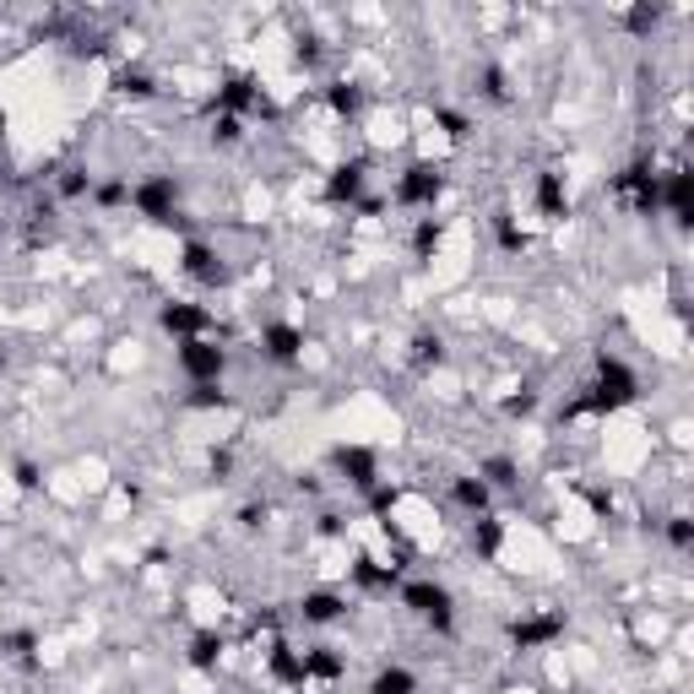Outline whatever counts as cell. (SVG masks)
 I'll use <instances>...</instances> for the list:
<instances>
[{
  "mask_svg": "<svg viewBox=\"0 0 694 694\" xmlns=\"http://www.w3.org/2000/svg\"><path fill=\"white\" fill-rule=\"evenodd\" d=\"M337 472H343L352 489H380V461H374V450H363V445H343L337 450Z\"/></svg>",
  "mask_w": 694,
  "mask_h": 694,
  "instance_id": "7c38bea8",
  "label": "cell"
},
{
  "mask_svg": "<svg viewBox=\"0 0 694 694\" xmlns=\"http://www.w3.org/2000/svg\"><path fill=\"white\" fill-rule=\"evenodd\" d=\"M531 201H537V217H548V223L570 217V184H564V174H559V169H542V174H537V184H531Z\"/></svg>",
  "mask_w": 694,
  "mask_h": 694,
  "instance_id": "30bf717a",
  "label": "cell"
},
{
  "mask_svg": "<svg viewBox=\"0 0 694 694\" xmlns=\"http://www.w3.org/2000/svg\"><path fill=\"white\" fill-rule=\"evenodd\" d=\"M92 201L98 206H131V179H109V184H92Z\"/></svg>",
  "mask_w": 694,
  "mask_h": 694,
  "instance_id": "7402d4cb",
  "label": "cell"
},
{
  "mask_svg": "<svg viewBox=\"0 0 694 694\" xmlns=\"http://www.w3.org/2000/svg\"><path fill=\"white\" fill-rule=\"evenodd\" d=\"M299 618H304V624H337V618H347V597L343 592L315 586V592L299 597Z\"/></svg>",
  "mask_w": 694,
  "mask_h": 694,
  "instance_id": "9a60e30c",
  "label": "cell"
},
{
  "mask_svg": "<svg viewBox=\"0 0 694 694\" xmlns=\"http://www.w3.org/2000/svg\"><path fill=\"white\" fill-rule=\"evenodd\" d=\"M489 500H494V489L472 472V478H456V505L461 511H472V516H489Z\"/></svg>",
  "mask_w": 694,
  "mask_h": 694,
  "instance_id": "ac0fdd59",
  "label": "cell"
},
{
  "mask_svg": "<svg viewBox=\"0 0 694 694\" xmlns=\"http://www.w3.org/2000/svg\"><path fill=\"white\" fill-rule=\"evenodd\" d=\"M217 109L234 114V120H245V114H260L266 109V92L256 87V77H228V82L217 87Z\"/></svg>",
  "mask_w": 694,
  "mask_h": 694,
  "instance_id": "8fae6325",
  "label": "cell"
},
{
  "mask_svg": "<svg viewBox=\"0 0 694 694\" xmlns=\"http://www.w3.org/2000/svg\"><path fill=\"white\" fill-rule=\"evenodd\" d=\"M369 694H418V673H413V668H402V662H391V668H380V673H374Z\"/></svg>",
  "mask_w": 694,
  "mask_h": 694,
  "instance_id": "e0dca14e",
  "label": "cell"
},
{
  "mask_svg": "<svg viewBox=\"0 0 694 694\" xmlns=\"http://www.w3.org/2000/svg\"><path fill=\"white\" fill-rule=\"evenodd\" d=\"M363 184H369V158H352V164H343V169L326 179V201L358 206V201H363Z\"/></svg>",
  "mask_w": 694,
  "mask_h": 694,
  "instance_id": "4fadbf2b",
  "label": "cell"
},
{
  "mask_svg": "<svg viewBox=\"0 0 694 694\" xmlns=\"http://www.w3.org/2000/svg\"><path fill=\"white\" fill-rule=\"evenodd\" d=\"M304 347H310V337L293 321H266L260 326V358H271V363H299Z\"/></svg>",
  "mask_w": 694,
  "mask_h": 694,
  "instance_id": "52a82bcc",
  "label": "cell"
},
{
  "mask_svg": "<svg viewBox=\"0 0 694 694\" xmlns=\"http://www.w3.org/2000/svg\"><path fill=\"white\" fill-rule=\"evenodd\" d=\"M472 548H478V559H500V548H505V520L472 516Z\"/></svg>",
  "mask_w": 694,
  "mask_h": 694,
  "instance_id": "2e32d148",
  "label": "cell"
},
{
  "mask_svg": "<svg viewBox=\"0 0 694 694\" xmlns=\"http://www.w3.org/2000/svg\"><path fill=\"white\" fill-rule=\"evenodd\" d=\"M418 363L429 369V363H445V343L439 337H418Z\"/></svg>",
  "mask_w": 694,
  "mask_h": 694,
  "instance_id": "4316f807",
  "label": "cell"
},
{
  "mask_svg": "<svg viewBox=\"0 0 694 694\" xmlns=\"http://www.w3.org/2000/svg\"><path fill=\"white\" fill-rule=\"evenodd\" d=\"M668 542H673L679 553H690L694 548V520L690 516H668Z\"/></svg>",
  "mask_w": 694,
  "mask_h": 694,
  "instance_id": "cb8c5ba5",
  "label": "cell"
},
{
  "mask_svg": "<svg viewBox=\"0 0 694 694\" xmlns=\"http://www.w3.org/2000/svg\"><path fill=\"white\" fill-rule=\"evenodd\" d=\"M553 640H564V613H526V618L511 624V646L516 651H542Z\"/></svg>",
  "mask_w": 694,
  "mask_h": 694,
  "instance_id": "ba28073f",
  "label": "cell"
},
{
  "mask_svg": "<svg viewBox=\"0 0 694 694\" xmlns=\"http://www.w3.org/2000/svg\"><path fill=\"white\" fill-rule=\"evenodd\" d=\"M179 352V369L190 374V385H217L228 374V352L212 343V337H195V343H174Z\"/></svg>",
  "mask_w": 694,
  "mask_h": 694,
  "instance_id": "5b68a950",
  "label": "cell"
},
{
  "mask_svg": "<svg viewBox=\"0 0 694 694\" xmlns=\"http://www.w3.org/2000/svg\"><path fill=\"white\" fill-rule=\"evenodd\" d=\"M439 239H445V228H439L434 217H424V223H418V234H413V256H418V260H434Z\"/></svg>",
  "mask_w": 694,
  "mask_h": 694,
  "instance_id": "603a6c76",
  "label": "cell"
},
{
  "mask_svg": "<svg viewBox=\"0 0 694 694\" xmlns=\"http://www.w3.org/2000/svg\"><path fill=\"white\" fill-rule=\"evenodd\" d=\"M402 607H413L434 635H450L456 629V597L439 581H402Z\"/></svg>",
  "mask_w": 694,
  "mask_h": 694,
  "instance_id": "7a4b0ae2",
  "label": "cell"
},
{
  "mask_svg": "<svg viewBox=\"0 0 694 694\" xmlns=\"http://www.w3.org/2000/svg\"><path fill=\"white\" fill-rule=\"evenodd\" d=\"M190 662H195L201 673H212V668L223 662V635H212V629L195 635V640H190Z\"/></svg>",
  "mask_w": 694,
  "mask_h": 694,
  "instance_id": "44dd1931",
  "label": "cell"
},
{
  "mask_svg": "<svg viewBox=\"0 0 694 694\" xmlns=\"http://www.w3.org/2000/svg\"><path fill=\"white\" fill-rule=\"evenodd\" d=\"M179 271L190 282H201V288H223L228 282V260H223L217 245H206V239H184L179 245Z\"/></svg>",
  "mask_w": 694,
  "mask_h": 694,
  "instance_id": "8992f818",
  "label": "cell"
},
{
  "mask_svg": "<svg viewBox=\"0 0 694 694\" xmlns=\"http://www.w3.org/2000/svg\"><path fill=\"white\" fill-rule=\"evenodd\" d=\"M131 212L147 223H174L179 217V179L174 174H153L131 184Z\"/></svg>",
  "mask_w": 694,
  "mask_h": 694,
  "instance_id": "3957f363",
  "label": "cell"
},
{
  "mask_svg": "<svg viewBox=\"0 0 694 694\" xmlns=\"http://www.w3.org/2000/svg\"><path fill=\"white\" fill-rule=\"evenodd\" d=\"M478 478H483L489 489H516V483H520V467L511 461V456H489V461L478 467Z\"/></svg>",
  "mask_w": 694,
  "mask_h": 694,
  "instance_id": "ffe728a7",
  "label": "cell"
},
{
  "mask_svg": "<svg viewBox=\"0 0 694 694\" xmlns=\"http://www.w3.org/2000/svg\"><path fill=\"white\" fill-rule=\"evenodd\" d=\"M434 120L445 125V136H450V142H461V136L472 131V125H467V114H456V109H434Z\"/></svg>",
  "mask_w": 694,
  "mask_h": 694,
  "instance_id": "484cf974",
  "label": "cell"
},
{
  "mask_svg": "<svg viewBox=\"0 0 694 694\" xmlns=\"http://www.w3.org/2000/svg\"><path fill=\"white\" fill-rule=\"evenodd\" d=\"M326 103H332V114H337V120H358V114H363V87L332 82V87H326Z\"/></svg>",
  "mask_w": 694,
  "mask_h": 694,
  "instance_id": "d6986e66",
  "label": "cell"
},
{
  "mask_svg": "<svg viewBox=\"0 0 694 694\" xmlns=\"http://www.w3.org/2000/svg\"><path fill=\"white\" fill-rule=\"evenodd\" d=\"M635 396H640L635 369H629L624 358L603 352V358H597V380H592V391L570 407V418H613V413H618V407H629Z\"/></svg>",
  "mask_w": 694,
  "mask_h": 694,
  "instance_id": "6da1fadb",
  "label": "cell"
},
{
  "mask_svg": "<svg viewBox=\"0 0 694 694\" xmlns=\"http://www.w3.org/2000/svg\"><path fill=\"white\" fill-rule=\"evenodd\" d=\"M439 195H445V169L439 164H407V169L396 174V206L434 212Z\"/></svg>",
  "mask_w": 694,
  "mask_h": 694,
  "instance_id": "277c9868",
  "label": "cell"
},
{
  "mask_svg": "<svg viewBox=\"0 0 694 694\" xmlns=\"http://www.w3.org/2000/svg\"><path fill=\"white\" fill-rule=\"evenodd\" d=\"M114 87H120V92H131V98H153V77H147V71H120Z\"/></svg>",
  "mask_w": 694,
  "mask_h": 694,
  "instance_id": "d4e9b609",
  "label": "cell"
},
{
  "mask_svg": "<svg viewBox=\"0 0 694 694\" xmlns=\"http://www.w3.org/2000/svg\"><path fill=\"white\" fill-rule=\"evenodd\" d=\"M164 332H169L174 343H195V337H212V310H201V304H184V299H174L164 304Z\"/></svg>",
  "mask_w": 694,
  "mask_h": 694,
  "instance_id": "9c48e42d",
  "label": "cell"
},
{
  "mask_svg": "<svg viewBox=\"0 0 694 694\" xmlns=\"http://www.w3.org/2000/svg\"><path fill=\"white\" fill-rule=\"evenodd\" d=\"M662 206H668L673 223H690L694 217V174L690 169L662 174Z\"/></svg>",
  "mask_w": 694,
  "mask_h": 694,
  "instance_id": "5bb4252c",
  "label": "cell"
},
{
  "mask_svg": "<svg viewBox=\"0 0 694 694\" xmlns=\"http://www.w3.org/2000/svg\"><path fill=\"white\" fill-rule=\"evenodd\" d=\"M16 483H22V489H38V467H33V461H16Z\"/></svg>",
  "mask_w": 694,
  "mask_h": 694,
  "instance_id": "83f0119b",
  "label": "cell"
}]
</instances>
